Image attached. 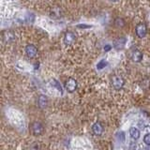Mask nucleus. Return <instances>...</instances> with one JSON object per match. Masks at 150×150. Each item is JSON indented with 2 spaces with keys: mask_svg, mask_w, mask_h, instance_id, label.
Segmentation results:
<instances>
[{
  "mask_svg": "<svg viewBox=\"0 0 150 150\" xmlns=\"http://www.w3.org/2000/svg\"><path fill=\"white\" fill-rule=\"evenodd\" d=\"M125 84V80L124 78L120 76V75H115L112 77V86L115 90H120L123 88Z\"/></svg>",
  "mask_w": 150,
  "mask_h": 150,
  "instance_id": "f257e3e1",
  "label": "nucleus"
},
{
  "mask_svg": "<svg viewBox=\"0 0 150 150\" xmlns=\"http://www.w3.org/2000/svg\"><path fill=\"white\" fill-rule=\"evenodd\" d=\"M135 34L140 39H143L147 34V26L144 23H138L135 27Z\"/></svg>",
  "mask_w": 150,
  "mask_h": 150,
  "instance_id": "f03ea898",
  "label": "nucleus"
},
{
  "mask_svg": "<svg viewBox=\"0 0 150 150\" xmlns=\"http://www.w3.org/2000/svg\"><path fill=\"white\" fill-rule=\"evenodd\" d=\"M2 39L3 41L6 42V43H11V42H14L16 40V36L12 31L6 30L2 33Z\"/></svg>",
  "mask_w": 150,
  "mask_h": 150,
  "instance_id": "7ed1b4c3",
  "label": "nucleus"
},
{
  "mask_svg": "<svg viewBox=\"0 0 150 150\" xmlns=\"http://www.w3.org/2000/svg\"><path fill=\"white\" fill-rule=\"evenodd\" d=\"M76 40V35L72 31H67L64 35V42L67 46L73 44Z\"/></svg>",
  "mask_w": 150,
  "mask_h": 150,
  "instance_id": "20e7f679",
  "label": "nucleus"
},
{
  "mask_svg": "<svg viewBox=\"0 0 150 150\" xmlns=\"http://www.w3.org/2000/svg\"><path fill=\"white\" fill-rule=\"evenodd\" d=\"M126 42H127V39L126 37H119V38H116V39L114 40V42H112V47L117 50H122L125 47L126 45Z\"/></svg>",
  "mask_w": 150,
  "mask_h": 150,
  "instance_id": "39448f33",
  "label": "nucleus"
},
{
  "mask_svg": "<svg viewBox=\"0 0 150 150\" xmlns=\"http://www.w3.org/2000/svg\"><path fill=\"white\" fill-rule=\"evenodd\" d=\"M25 54L29 58H35L38 55V49L34 44H28L25 46Z\"/></svg>",
  "mask_w": 150,
  "mask_h": 150,
  "instance_id": "423d86ee",
  "label": "nucleus"
},
{
  "mask_svg": "<svg viewBox=\"0 0 150 150\" xmlns=\"http://www.w3.org/2000/svg\"><path fill=\"white\" fill-rule=\"evenodd\" d=\"M77 86H78L77 81L73 78H69L65 83V87H66V89H67V91L69 93H73L75 90H76Z\"/></svg>",
  "mask_w": 150,
  "mask_h": 150,
  "instance_id": "0eeeda50",
  "label": "nucleus"
},
{
  "mask_svg": "<svg viewBox=\"0 0 150 150\" xmlns=\"http://www.w3.org/2000/svg\"><path fill=\"white\" fill-rule=\"evenodd\" d=\"M31 130L34 135L38 136V135H40L43 132V126L40 123V122H33L31 124Z\"/></svg>",
  "mask_w": 150,
  "mask_h": 150,
  "instance_id": "6e6552de",
  "label": "nucleus"
},
{
  "mask_svg": "<svg viewBox=\"0 0 150 150\" xmlns=\"http://www.w3.org/2000/svg\"><path fill=\"white\" fill-rule=\"evenodd\" d=\"M130 58L135 63H139L143 59V53L138 49H134L130 53Z\"/></svg>",
  "mask_w": 150,
  "mask_h": 150,
  "instance_id": "1a4fd4ad",
  "label": "nucleus"
},
{
  "mask_svg": "<svg viewBox=\"0 0 150 150\" xmlns=\"http://www.w3.org/2000/svg\"><path fill=\"white\" fill-rule=\"evenodd\" d=\"M103 130H104V129H103V126L101 125L100 122H96V123L92 126L93 133L97 136H100L103 133Z\"/></svg>",
  "mask_w": 150,
  "mask_h": 150,
  "instance_id": "9d476101",
  "label": "nucleus"
},
{
  "mask_svg": "<svg viewBox=\"0 0 150 150\" xmlns=\"http://www.w3.org/2000/svg\"><path fill=\"white\" fill-rule=\"evenodd\" d=\"M38 105L40 109H44L48 105V98L45 95H40L38 98Z\"/></svg>",
  "mask_w": 150,
  "mask_h": 150,
  "instance_id": "9b49d317",
  "label": "nucleus"
},
{
  "mask_svg": "<svg viewBox=\"0 0 150 150\" xmlns=\"http://www.w3.org/2000/svg\"><path fill=\"white\" fill-rule=\"evenodd\" d=\"M114 25L117 28H123L126 25V22L122 17H116L114 21Z\"/></svg>",
  "mask_w": 150,
  "mask_h": 150,
  "instance_id": "f8f14e48",
  "label": "nucleus"
},
{
  "mask_svg": "<svg viewBox=\"0 0 150 150\" xmlns=\"http://www.w3.org/2000/svg\"><path fill=\"white\" fill-rule=\"evenodd\" d=\"M129 135L132 139L137 140L140 138V130L137 128H130L129 129Z\"/></svg>",
  "mask_w": 150,
  "mask_h": 150,
  "instance_id": "ddd939ff",
  "label": "nucleus"
},
{
  "mask_svg": "<svg viewBox=\"0 0 150 150\" xmlns=\"http://www.w3.org/2000/svg\"><path fill=\"white\" fill-rule=\"evenodd\" d=\"M106 66H107V61L106 60H100L97 65V69H102L103 68H105Z\"/></svg>",
  "mask_w": 150,
  "mask_h": 150,
  "instance_id": "4468645a",
  "label": "nucleus"
},
{
  "mask_svg": "<svg viewBox=\"0 0 150 150\" xmlns=\"http://www.w3.org/2000/svg\"><path fill=\"white\" fill-rule=\"evenodd\" d=\"M144 142L145 144L150 145V133H147V134H145V135H144Z\"/></svg>",
  "mask_w": 150,
  "mask_h": 150,
  "instance_id": "2eb2a0df",
  "label": "nucleus"
},
{
  "mask_svg": "<svg viewBox=\"0 0 150 150\" xmlns=\"http://www.w3.org/2000/svg\"><path fill=\"white\" fill-rule=\"evenodd\" d=\"M52 83H53L54 86H56V88H57L58 90H59L61 93H62V88H61L60 84L58 83V82H57V81H55V80H53V81H52Z\"/></svg>",
  "mask_w": 150,
  "mask_h": 150,
  "instance_id": "dca6fc26",
  "label": "nucleus"
},
{
  "mask_svg": "<svg viewBox=\"0 0 150 150\" xmlns=\"http://www.w3.org/2000/svg\"><path fill=\"white\" fill-rule=\"evenodd\" d=\"M111 49H112V46L109 45V44H107V45L104 46V51H105V52H109Z\"/></svg>",
  "mask_w": 150,
  "mask_h": 150,
  "instance_id": "f3484780",
  "label": "nucleus"
},
{
  "mask_svg": "<svg viewBox=\"0 0 150 150\" xmlns=\"http://www.w3.org/2000/svg\"><path fill=\"white\" fill-rule=\"evenodd\" d=\"M78 28H89V27H91L90 25H77Z\"/></svg>",
  "mask_w": 150,
  "mask_h": 150,
  "instance_id": "a211bd4d",
  "label": "nucleus"
},
{
  "mask_svg": "<svg viewBox=\"0 0 150 150\" xmlns=\"http://www.w3.org/2000/svg\"><path fill=\"white\" fill-rule=\"evenodd\" d=\"M109 1H111V2H116V1H118V0H109Z\"/></svg>",
  "mask_w": 150,
  "mask_h": 150,
  "instance_id": "6ab92c4d",
  "label": "nucleus"
}]
</instances>
